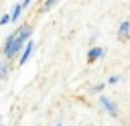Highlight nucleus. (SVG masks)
Listing matches in <instances>:
<instances>
[{"instance_id": "obj_8", "label": "nucleus", "mask_w": 130, "mask_h": 126, "mask_svg": "<svg viewBox=\"0 0 130 126\" xmlns=\"http://www.w3.org/2000/svg\"><path fill=\"white\" fill-rule=\"evenodd\" d=\"M0 79L4 81V79H8V65L6 63H2L0 65Z\"/></svg>"}, {"instance_id": "obj_10", "label": "nucleus", "mask_w": 130, "mask_h": 126, "mask_svg": "<svg viewBox=\"0 0 130 126\" xmlns=\"http://www.w3.org/2000/svg\"><path fill=\"white\" fill-rule=\"evenodd\" d=\"M12 20V14H2V18H0V24H8Z\"/></svg>"}, {"instance_id": "obj_9", "label": "nucleus", "mask_w": 130, "mask_h": 126, "mask_svg": "<svg viewBox=\"0 0 130 126\" xmlns=\"http://www.w3.org/2000/svg\"><path fill=\"white\" fill-rule=\"evenodd\" d=\"M104 87H106V83H98V85H93V87L89 89V93H102Z\"/></svg>"}, {"instance_id": "obj_2", "label": "nucleus", "mask_w": 130, "mask_h": 126, "mask_svg": "<svg viewBox=\"0 0 130 126\" xmlns=\"http://www.w3.org/2000/svg\"><path fill=\"white\" fill-rule=\"evenodd\" d=\"M100 106H102V108H104V110H106L110 116H114V118L118 116V104H116L112 98H108V96H102V98H100Z\"/></svg>"}, {"instance_id": "obj_13", "label": "nucleus", "mask_w": 130, "mask_h": 126, "mask_svg": "<svg viewBox=\"0 0 130 126\" xmlns=\"http://www.w3.org/2000/svg\"><path fill=\"white\" fill-rule=\"evenodd\" d=\"M55 126H63V124H61V122H57V124H55Z\"/></svg>"}, {"instance_id": "obj_1", "label": "nucleus", "mask_w": 130, "mask_h": 126, "mask_svg": "<svg viewBox=\"0 0 130 126\" xmlns=\"http://www.w3.org/2000/svg\"><path fill=\"white\" fill-rule=\"evenodd\" d=\"M26 43H28V41H26L18 30H14L12 35H8V37H6V41H4V59H6V61H10L14 55H18V51H20Z\"/></svg>"}, {"instance_id": "obj_4", "label": "nucleus", "mask_w": 130, "mask_h": 126, "mask_svg": "<svg viewBox=\"0 0 130 126\" xmlns=\"http://www.w3.org/2000/svg\"><path fill=\"white\" fill-rule=\"evenodd\" d=\"M32 51H35V43L32 41H28L26 45H24V49H22V55H20V59H18V63L20 65H24L28 59H30V55H32Z\"/></svg>"}, {"instance_id": "obj_3", "label": "nucleus", "mask_w": 130, "mask_h": 126, "mask_svg": "<svg viewBox=\"0 0 130 126\" xmlns=\"http://www.w3.org/2000/svg\"><path fill=\"white\" fill-rule=\"evenodd\" d=\"M118 39L122 43H126L130 39V20H122L120 26H118Z\"/></svg>"}, {"instance_id": "obj_5", "label": "nucleus", "mask_w": 130, "mask_h": 126, "mask_svg": "<svg viewBox=\"0 0 130 126\" xmlns=\"http://www.w3.org/2000/svg\"><path fill=\"white\" fill-rule=\"evenodd\" d=\"M102 55H104V49H102V47H91V49L87 51V63H93V61H98Z\"/></svg>"}, {"instance_id": "obj_12", "label": "nucleus", "mask_w": 130, "mask_h": 126, "mask_svg": "<svg viewBox=\"0 0 130 126\" xmlns=\"http://www.w3.org/2000/svg\"><path fill=\"white\" fill-rule=\"evenodd\" d=\"M30 2H32V0H22V4H24V6H28Z\"/></svg>"}, {"instance_id": "obj_7", "label": "nucleus", "mask_w": 130, "mask_h": 126, "mask_svg": "<svg viewBox=\"0 0 130 126\" xmlns=\"http://www.w3.org/2000/svg\"><path fill=\"white\" fill-rule=\"evenodd\" d=\"M57 2H61V0H43V4H41V12H47V10L53 8Z\"/></svg>"}, {"instance_id": "obj_11", "label": "nucleus", "mask_w": 130, "mask_h": 126, "mask_svg": "<svg viewBox=\"0 0 130 126\" xmlns=\"http://www.w3.org/2000/svg\"><path fill=\"white\" fill-rule=\"evenodd\" d=\"M118 81H120V75H110V79H108L110 85H114V83H118Z\"/></svg>"}, {"instance_id": "obj_6", "label": "nucleus", "mask_w": 130, "mask_h": 126, "mask_svg": "<svg viewBox=\"0 0 130 126\" xmlns=\"http://www.w3.org/2000/svg\"><path fill=\"white\" fill-rule=\"evenodd\" d=\"M22 8H24V4H22V2H20V4H16V6L12 8V12H10V14H12V22H16V20L20 18V14H22Z\"/></svg>"}]
</instances>
